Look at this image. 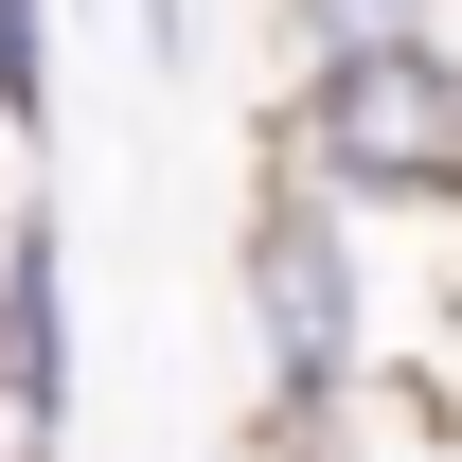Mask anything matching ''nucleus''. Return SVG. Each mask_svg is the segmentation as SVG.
I'll return each mask as SVG.
<instances>
[{"mask_svg": "<svg viewBox=\"0 0 462 462\" xmlns=\"http://www.w3.org/2000/svg\"><path fill=\"white\" fill-rule=\"evenodd\" d=\"M267 161H302L338 214L462 231V54H427V36H338V54H285Z\"/></svg>", "mask_w": 462, "mask_h": 462, "instance_id": "obj_1", "label": "nucleus"}, {"mask_svg": "<svg viewBox=\"0 0 462 462\" xmlns=\"http://www.w3.org/2000/svg\"><path fill=\"white\" fill-rule=\"evenodd\" d=\"M231 285H249V338H267V427H302V409H338V392L392 374V320H374V214H338L302 161H267Z\"/></svg>", "mask_w": 462, "mask_h": 462, "instance_id": "obj_2", "label": "nucleus"}, {"mask_svg": "<svg viewBox=\"0 0 462 462\" xmlns=\"http://www.w3.org/2000/svg\"><path fill=\"white\" fill-rule=\"evenodd\" d=\"M0 427L18 445L71 427V231H54V196H0Z\"/></svg>", "mask_w": 462, "mask_h": 462, "instance_id": "obj_3", "label": "nucleus"}, {"mask_svg": "<svg viewBox=\"0 0 462 462\" xmlns=\"http://www.w3.org/2000/svg\"><path fill=\"white\" fill-rule=\"evenodd\" d=\"M143 36H161V54H196V0H143Z\"/></svg>", "mask_w": 462, "mask_h": 462, "instance_id": "obj_4", "label": "nucleus"}]
</instances>
